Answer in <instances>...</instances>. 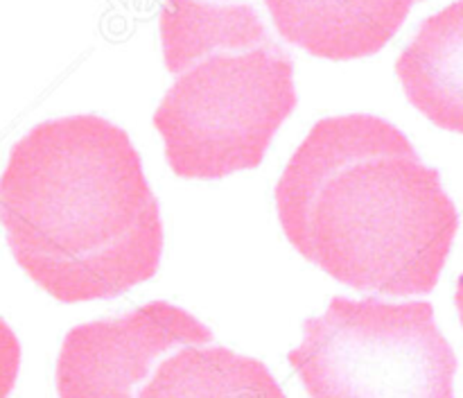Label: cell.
<instances>
[{"instance_id": "1", "label": "cell", "mask_w": 463, "mask_h": 398, "mask_svg": "<svg viewBox=\"0 0 463 398\" xmlns=\"http://www.w3.org/2000/svg\"><path fill=\"white\" fill-rule=\"evenodd\" d=\"M276 208L303 258L384 297L432 292L459 229L441 172L371 113L317 122L276 184Z\"/></svg>"}, {"instance_id": "2", "label": "cell", "mask_w": 463, "mask_h": 398, "mask_svg": "<svg viewBox=\"0 0 463 398\" xmlns=\"http://www.w3.org/2000/svg\"><path fill=\"white\" fill-rule=\"evenodd\" d=\"M0 222L18 265L61 303L116 298L161 265L143 158L122 127L90 113L41 122L14 145Z\"/></svg>"}, {"instance_id": "3", "label": "cell", "mask_w": 463, "mask_h": 398, "mask_svg": "<svg viewBox=\"0 0 463 398\" xmlns=\"http://www.w3.org/2000/svg\"><path fill=\"white\" fill-rule=\"evenodd\" d=\"M161 41L175 84L154 113L181 179L253 170L297 109L294 59L251 5L165 0Z\"/></svg>"}, {"instance_id": "4", "label": "cell", "mask_w": 463, "mask_h": 398, "mask_svg": "<svg viewBox=\"0 0 463 398\" xmlns=\"http://www.w3.org/2000/svg\"><path fill=\"white\" fill-rule=\"evenodd\" d=\"M310 398H455L457 362L430 301L335 297L288 353Z\"/></svg>"}, {"instance_id": "5", "label": "cell", "mask_w": 463, "mask_h": 398, "mask_svg": "<svg viewBox=\"0 0 463 398\" xmlns=\"http://www.w3.org/2000/svg\"><path fill=\"white\" fill-rule=\"evenodd\" d=\"M211 339L208 326L167 301L80 324L68 330L59 351V398H136L163 355Z\"/></svg>"}, {"instance_id": "6", "label": "cell", "mask_w": 463, "mask_h": 398, "mask_svg": "<svg viewBox=\"0 0 463 398\" xmlns=\"http://www.w3.org/2000/svg\"><path fill=\"white\" fill-rule=\"evenodd\" d=\"M419 0H265L279 34L333 62L380 52Z\"/></svg>"}, {"instance_id": "7", "label": "cell", "mask_w": 463, "mask_h": 398, "mask_svg": "<svg viewBox=\"0 0 463 398\" xmlns=\"http://www.w3.org/2000/svg\"><path fill=\"white\" fill-rule=\"evenodd\" d=\"M396 72L407 100L428 120L463 134V0L420 23Z\"/></svg>"}, {"instance_id": "8", "label": "cell", "mask_w": 463, "mask_h": 398, "mask_svg": "<svg viewBox=\"0 0 463 398\" xmlns=\"http://www.w3.org/2000/svg\"><path fill=\"white\" fill-rule=\"evenodd\" d=\"M136 398H288L265 362L226 346H185L165 357Z\"/></svg>"}, {"instance_id": "9", "label": "cell", "mask_w": 463, "mask_h": 398, "mask_svg": "<svg viewBox=\"0 0 463 398\" xmlns=\"http://www.w3.org/2000/svg\"><path fill=\"white\" fill-rule=\"evenodd\" d=\"M21 369V344L14 330L0 319V398H7Z\"/></svg>"}, {"instance_id": "10", "label": "cell", "mask_w": 463, "mask_h": 398, "mask_svg": "<svg viewBox=\"0 0 463 398\" xmlns=\"http://www.w3.org/2000/svg\"><path fill=\"white\" fill-rule=\"evenodd\" d=\"M455 303H457V310H459V319L463 326V274L457 280V292H455Z\"/></svg>"}]
</instances>
